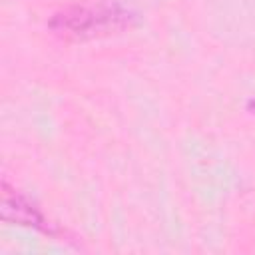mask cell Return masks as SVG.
Segmentation results:
<instances>
[{"label": "cell", "instance_id": "cell-2", "mask_svg": "<svg viewBox=\"0 0 255 255\" xmlns=\"http://www.w3.org/2000/svg\"><path fill=\"white\" fill-rule=\"evenodd\" d=\"M2 219L18 223V225L34 227L50 235L56 233V229L42 215V211L34 203H30L24 195H20L16 189H12L6 181H2Z\"/></svg>", "mask_w": 255, "mask_h": 255}, {"label": "cell", "instance_id": "cell-1", "mask_svg": "<svg viewBox=\"0 0 255 255\" xmlns=\"http://www.w3.org/2000/svg\"><path fill=\"white\" fill-rule=\"evenodd\" d=\"M137 24V14L122 0H78L50 20L54 34L68 40H92L122 34Z\"/></svg>", "mask_w": 255, "mask_h": 255}]
</instances>
